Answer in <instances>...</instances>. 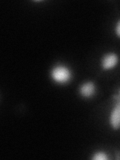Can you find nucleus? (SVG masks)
<instances>
[{
  "mask_svg": "<svg viewBox=\"0 0 120 160\" xmlns=\"http://www.w3.org/2000/svg\"><path fill=\"white\" fill-rule=\"evenodd\" d=\"M50 77L53 81L59 85L68 84L73 77L71 69L64 64H56L50 71Z\"/></svg>",
  "mask_w": 120,
  "mask_h": 160,
  "instance_id": "f257e3e1",
  "label": "nucleus"
},
{
  "mask_svg": "<svg viewBox=\"0 0 120 160\" xmlns=\"http://www.w3.org/2000/svg\"><path fill=\"white\" fill-rule=\"evenodd\" d=\"M118 62H119L118 55L114 52H108L106 54H104L101 58V68L104 71L111 70L114 67H116Z\"/></svg>",
  "mask_w": 120,
  "mask_h": 160,
  "instance_id": "f03ea898",
  "label": "nucleus"
},
{
  "mask_svg": "<svg viewBox=\"0 0 120 160\" xmlns=\"http://www.w3.org/2000/svg\"><path fill=\"white\" fill-rule=\"evenodd\" d=\"M96 93V86L92 81H86L79 86V94L84 99L92 98Z\"/></svg>",
  "mask_w": 120,
  "mask_h": 160,
  "instance_id": "7ed1b4c3",
  "label": "nucleus"
},
{
  "mask_svg": "<svg viewBox=\"0 0 120 160\" xmlns=\"http://www.w3.org/2000/svg\"><path fill=\"white\" fill-rule=\"evenodd\" d=\"M109 124L112 129H120V101H116L109 115Z\"/></svg>",
  "mask_w": 120,
  "mask_h": 160,
  "instance_id": "20e7f679",
  "label": "nucleus"
},
{
  "mask_svg": "<svg viewBox=\"0 0 120 160\" xmlns=\"http://www.w3.org/2000/svg\"><path fill=\"white\" fill-rule=\"evenodd\" d=\"M91 158L92 160H107L108 156L104 151H95Z\"/></svg>",
  "mask_w": 120,
  "mask_h": 160,
  "instance_id": "39448f33",
  "label": "nucleus"
},
{
  "mask_svg": "<svg viewBox=\"0 0 120 160\" xmlns=\"http://www.w3.org/2000/svg\"><path fill=\"white\" fill-rule=\"evenodd\" d=\"M115 33H116L117 37L120 38V19L116 22V25H115Z\"/></svg>",
  "mask_w": 120,
  "mask_h": 160,
  "instance_id": "423d86ee",
  "label": "nucleus"
},
{
  "mask_svg": "<svg viewBox=\"0 0 120 160\" xmlns=\"http://www.w3.org/2000/svg\"><path fill=\"white\" fill-rule=\"evenodd\" d=\"M112 98H113V100H115V101H120V88H119L118 94H116V95H113Z\"/></svg>",
  "mask_w": 120,
  "mask_h": 160,
  "instance_id": "0eeeda50",
  "label": "nucleus"
}]
</instances>
